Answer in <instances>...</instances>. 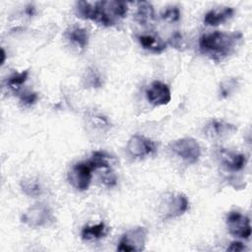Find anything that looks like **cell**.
Here are the masks:
<instances>
[{
  "instance_id": "6da1fadb",
  "label": "cell",
  "mask_w": 252,
  "mask_h": 252,
  "mask_svg": "<svg viewBox=\"0 0 252 252\" xmlns=\"http://www.w3.org/2000/svg\"><path fill=\"white\" fill-rule=\"evenodd\" d=\"M241 39L242 33L239 32H223L215 31L205 33L199 38V48L201 53L219 62L231 54Z\"/></svg>"
},
{
  "instance_id": "7a4b0ae2",
  "label": "cell",
  "mask_w": 252,
  "mask_h": 252,
  "mask_svg": "<svg viewBox=\"0 0 252 252\" xmlns=\"http://www.w3.org/2000/svg\"><path fill=\"white\" fill-rule=\"evenodd\" d=\"M127 12L128 4L124 1H96L92 21L104 27H111L123 19Z\"/></svg>"
},
{
  "instance_id": "3957f363",
  "label": "cell",
  "mask_w": 252,
  "mask_h": 252,
  "mask_svg": "<svg viewBox=\"0 0 252 252\" xmlns=\"http://www.w3.org/2000/svg\"><path fill=\"white\" fill-rule=\"evenodd\" d=\"M171 151L188 163H196L201 156V147L197 140L191 137L175 140L170 144Z\"/></svg>"
},
{
  "instance_id": "277c9868",
  "label": "cell",
  "mask_w": 252,
  "mask_h": 252,
  "mask_svg": "<svg viewBox=\"0 0 252 252\" xmlns=\"http://www.w3.org/2000/svg\"><path fill=\"white\" fill-rule=\"evenodd\" d=\"M21 220L31 227H41L48 225L53 220V216L47 206L38 203L30 207L22 215Z\"/></svg>"
},
{
  "instance_id": "5b68a950",
  "label": "cell",
  "mask_w": 252,
  "mask_h": 252,
  "mask_svg": "<svg viewBox=\"0 0 252 252\" xmlns=\"http://www.w3.org/2000/svg\"><path fill=\"white\" fill-rule=\"evenodd\" d=\"M189 209V200L183 193H174L165 197L161 203L160 213L163 219H173L182 216Z\"/></svg>"
},
{
  "instance_id": "8992f818",
  "label": "cell",
  "mask_w": 252,
  "mask_h": 252,
  "mask_svg": "<svg viewBox=\"0 0 252 252\" xmlns=\"http://www.w3.org/2000/svg\"><path fill=\"white\" fill-rule=\"evenodd\" d=\"M147 230L143 226H138L126 231L119 240L117 250L122 252L142 251L145 249Z\"/></svg>"
},
{
  "instance_id": "52a82bcc",
  "label": "cell",
  "mask_w": 252,
  "mask_h": 252,
  "mask_svg": "<svg viewBox=\"0 0 252 252\" xmlns=\"http://www.w3.org/2000/svg\"><path fill=\"white\" fill-rule=\"evenodd\" d=\"M93 171L94 169L89 160L77 162L69 170L68 180L75 189L85 191L90 186Z\"/></svg>"
},
{
  "instance_id": "ba28073f",
  "label": "cell",
  "mask_w": 252,
  "mask_h": 252,
  "mask_svg": "<svg viewBox=\"0 0 252 252\" xmlns=\"http://www.w3.org/2000/svg\"><path fill=\"white\" fill-rule=\"evenodd\" d=\"M229 233L238 238L248 239L251 235L250 220L247 216L237 211L229 212L225 219Z\"/></svg>"
},
{
  "instance_id": "9c48e42d",
  "label": "cell",
  "mask_w": 252,
  "mask_h": 252,
  "mask_svg": "<svg viewBox=\"0 0 252 252\" xmlns=\"http://www.w3.org/2000/svg\"><path fill=\"white\" fill-rule=\"evenodd\" d=\"M156 150V143L140 134L133 135L127 144V151L133 158H145L155 153Z\"/></svg>"
},
{
  "instance_id": "30bf717a",
  "label": "cell",
  "mask_w": 252,
  "mask_h": 252,
  "mask_svg": "<svg viewBox=\"0 0 252 252\" xmlns=\"http://www.w3.org/2000/svg\"><path fill=\"white\" fill-rule=\"evenodd\" d=\"M146 96L148 101L155 105H165L171 99V93L166 84L160 81H154L146 90Z\"/></svg>"
},
{
  "instance_id": "8fae6325",
  "label": "cell",
  "mask_w": 252,
  "mask_h": 252,
  "mask_svg": "<svg viewBox=\"0 0 252 252\" xmlns=\"http://www.w3.org/2000/svg\"><path fill=\"white\" fill-rule=\"evenodd\" d=\"M219 158L220 164L228 171L236 172L240 171L246 164L247 158L245 155L240 153H235L228 151L226 149L220 148L219 151Z\"/></svg>"
},
{
  "instance_id": "7c38bea8",
  "label": "cell",
  "mask_w": 252,
  "mask_h": 252,
  "mask_svg": "<svg viewBox=\"0 0 252 252\" xmlns=\"http://www.w3.org/2000/svg\"><path fill=\"white\" fill-rule=\"evenodd\" d=\"M204 130L207 136L213 139H217V138H224L229 135H232L237 131V127L233 124H230L224 121L212 120L206 125Z\"/></svg>"
},
{
  "instance_id": "4fadbf2b",
  "label": "cell",
  "mask_w": 252,
  "mask_h": 252,
  "mask_svg": "<svg viewBox=\"0 0 252 252\" xmlns=\"http://www.w3.org/2000/svg\"><path fill=\"white\" fill-rule=\"evenodd\" d=\"M234 14V10L231 7H224L220 9L210 10L206 13L204 17V23L207 26L216 27L220 25L221 23L230 19Z\"/></svg>"
},
{
  "instance_id": "5bb4252c",
  "label": "cell",
  "mask_w": 252,
  "mask_h": 252,
  "mask_svg": "<svg viewBox=\"0 0 252 252\" xmlns=\"http://www.w3.org/2000/svg\"><path fill=\"white\" fill-rule=\"evenodd\" d=\"M138 40L143 48L153 53H161L166 49V42L156 34L138 35Z\"/></svg>"
},
{
  "instance_id": "9a60e30c",
  "label": "cell",
  "mask_w": 252,
  "mask_h": 252,
  "mask_svg": "<svg viewBox=\"0 0 252 252\" xmlns=\"http://www.w3.org/2000/svg\"><path fill=\"white\" fill-rule=\"evenodd\" d=\"M135 19L142 26L150 25L155 19V10L153 5L147 1L138 2Z\"/></svg>"
},
{
  "instance_id": "2e32d148",
  "label": "cell",
  "mask_w": 252,
  "mask_h": 252,
  "mask_svg": "<svg viewBox=\"0 0 252 252\" xmlns=\"http://www.w3.org/2000/svg\"><path fill=\"white\" fill-rule=\"evenodd\" d=\"M66 37L81 49H85L89 43L88 31L80 27H71L65 32Z\"/></svg>"
},
{
  "instance_id": "e0dca14e",
  "label": "cell",
  "mask_w": 252,
  "mask_h": 252,
  "mask_svg": "<svg viewBox=\"0 0 252 252\" xmlns=\"http://www.w3.org/2000/svg\"><path fill=\"white\" fill-rule=\"evenodd\" d=\"M107 232V228L104 222H99L94 225H86L81 231V237L83 240L91 241L102 238Z\"/></svg>"
},
{
  "instance_id": "ac0fdd59",
  "label": "cell",
  "mask_w": 252,
  "mask_h": 252,
  "mask_svg": "<svg viewBox=\"0 0 252 252\" xmlns=\"http://www.w3.org/2000/svg\"><path fill=\"white\" fill-rule=\"evenodd\" d=\"M109 159H110V157L106 153L97 151L93 153L92 158L89 159V162L92 165L94 170H98V169L111 168Z\"/></svg>"
},
{
  "instance_id": "d6986e66",
  "label": "cell",
  "mask_w": 252,
  "mask_h": 252,
  "mask_svg": "<svg viewBox=\"0 0 252 252\" xmlns=\"http://www.w3.org/2000/svg\"><path fill=\"white\" fill-rule=\"evenodd\" d=\"M28 77H29V71L28 70L13 73L11 76L8 77V79L6 81V84L13 92L18 93L19 90L21 89V87L28 80Z\"/></svg>"
},
{
  "instance_id": "ffe728a7",
  "label": "cell",
  "mask_w": 252,
  "mask_h": 252,
  "mask_svg": "<svg viewBox=\"0 0 252 252\" xmlns=\"http://www.w3.org/2000/svg\"><path fill=\"white\" fill-rule=\"evenodd\" d=\"M21 188L23 192L31 197H35L41 194V185L38 180L30 178V179H24L21 182Z\"/></svg>"
},
{
  "instance_id": "44dd1931",
  "label": "cell",
  "mask_w": 252,
  "mask_h": 252,
  "mask_svg": "<svg viewBox=\"0 0 252 252\" xmlns=\"http://www.w3.org/2000/svg\"><path fill=\"white\" fill-rule=\"evenodd\" d=\"M94 8V2L79 1L76 3V14L84 20H92Z\"/></svg>"
},
{
  "instance_id": "7402d4cb",
  "label": "cell",
  "mask_w": 252,
  "mask_h": 252,
  "mask_svg": "<svg viewBox=\"0 0 252 252\" xmlns=\"http://www.w3.org/2000/svg\"><path fill=\"white\" fill-rule=\"evenodd\" d=\"M238 86V82L235 78H230L227 79L225 81H223L222 83H220V90H219V95L220 98L223 99L228 97L236 89V87Z\"/></svg>"
},
{
  "instance_id": "603a6c76",
  "label": "cell",
  "mask_w": 252,
  "mask_h": 252,
  "mask_svg": "<svg viewBox=\"0 0 252 252\" xmlns=\"http://www.w3.org/2000/svg\"><path fill=\"white\" fill-rule=\"evenodd\" d=\"M180 10L177 6L166 7L160 14V18L167 23H176L180 20Z\"/></svg>"
},
{
  "instance_id": "cb8c5ba5",
  "label": "cell",
  "mask_w": 252,
  "mask_h": 252,
  "mask_svg": "<svg viewBox=\"0 0 252 252\" xmlns=\"http://www.w3.org/2000/svg\"><path fill=\"white\" fill-rule=\"evenodd\" d=\"M101 182L107 187H112L116 184L117 177L111 168L103 169V172L101 174Z\"/></svg>"
},
{
  "instance_id": "d4e9b609",
  "label": "cell",
  "mask_w": 252,
  "mask_h": 252,
  "mask_svg": "<svg viewBox=\"0 0 252 252\" xmlns=\"http://www.w3.org/2000/svg\"><path fill=\"white\" fill-rule=\"evenodd\" d=\"M37 94L32 91H24L22 93H20L19 94V98L20 101L22 103H24L25 105H32L33 104L36 100H37Z\"/></svg>"
},
{
  "instance_id": "484cf974",
  "label": "cell",
  "mask_w": 252,
  "mask_h": 252,
  "mask_svg": "<svg viewBox=\"0 0 252 252\" xmlns=\"http://www.w3.org/2000/svg\"><path fill=\"white\" fill-rule=\"evenodd\" d=\"M87 82L91 87H94V88H97L101 85L100 78L94 71L90 72L89 75L87 76Z\"/></svg>"
},
{
  "instance_id": "4316f807",
  "label": "cell",
  "mask_w": 252,
  "mask_h": 252,
  "mask_svg": "<svg viewBox=\"0 0 252 252\" xmlns=\"http://www.w3.org/2000/svg\"><path fill=\"white\" fill-rule=\"evenodd\" d=\"M245 249H246L245 245L240 241H233L226 248L227 251H232V252H241V251H244Z\"/></svg>"
},
{
  "instance_id": "83f0119b",
  "label": "cell",
  "mask_w": 252,
  "mask_h": 252,
  "mask_svg": "<svg viewBox=\"0 0 252 252\" xmlns=\"http://www.w3.org/2000/svg\"><path fill=\"white\" fill-rule=\"evenodd\" d=\"M169 43L175 48L182 46V35L179 32H174L169 38Z\"/></svg>"
},
{
  "instance_id": "f1b7e54d",
  "label": "cell",
  "mask_w": 252,
  "mask_h": 252,
  "mask_svg": "<svg viewBox=\"0 0 252 252\" xmlns=\"http://www.w3.org/2000/svg\"><path fill=\"white\" fill-rule=\"evenodd\" d=\"M34 13H35V8H34V6H32V5H30V6H28L27 8H26V14L28 15V16H33L34 15Z\"/></svg>"
},
{
  "instance_id": "f546056e",
  "label": "cell",
  "mask_w": 252,
  "mask_h": 252,
  "mask_svg": "<svg viewBox=\"0 0 252 252\" xmlns=\"http://www.w3.org/2000/svg\"><path fill=\"white\" fill-rule=\"evenodd\" d=\"M5 59H6V52L5 50L2 48L1 49V65H3L5 63Z\"/></svg>"
}]
</instances>
